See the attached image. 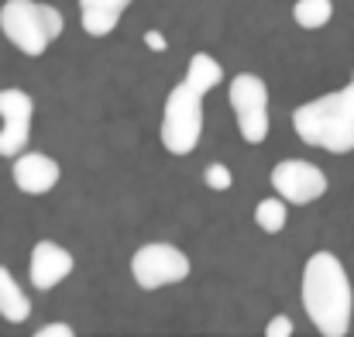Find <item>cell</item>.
Wrapping results in <instances>:
<instances>
[{
	"instance_id": "cell-7",
	"label": "cell",
	"mask_w": 354,
	"mask_h": 337,
	"mask_svg": "<svg viewBox=\"0 0 354 337\" xmlns=\"http://www.w3.org/2000/svg\"><path fill=\"white\" fill-rule=\"evenodd\" d=\"M268 179H272V190L286 203H296V207H310V203H317L327 193L324 169L313 165V162H306V158H282L272 169Z\"/></svg>"
},
{
	"instance_id": "cell-17",
	"label": "cell",
	"mask_w": 354,
	"mask_h": 337,
	"mask_svg": "<svg viewBox=\"0 0 354 337\" xmlns=\"http://www.w3.org/2000/svg\"><path fill=\"white\" fill-rule=\"evenodd\" d=\"M265 334H268V337H289V334H292V320L279 313V317H272V320H268Z\"/></svg>"
},
{
	"instance_id": "cell-3",
	"label": "cell",
	"mask_w": 354,
	"mask_h": 337,
	"mask_svg": "<svg viewBox=\"0 0 354 337\" xmlns=\"http://www.w3.org/2000/svg\"><path fill=\"white\" fill-rule=\"evenodd\" d=\"M66 17L52 3L38 0H3L0 3V35L24 55L38 59L48 52V45L62 35Z\"/></svg>"
},
{
	"instance_id": "cell-9",
	"label": "cell",
	"mask_w": 354,
	"mask_h": 337,
	"mask_svg": "<svg viewBox=\"0 0 354 337\" xmlns=\"http://www.w3.org/2000/svg\"><path fill=\"white\" fill-rule=\"evenodd\" d=\"M59 162L45 152H21L14 158V169H10V179L14 186L24 193V197H45L59 186Z\"/></svg>"
},
{
	"instance_id": "cell-2",
	"label": "cell",
	"mask_w": 354,
	"mask_h": 337,
	"mask_svg": "<svg viewBox=\"0 0 354 337\" xmlns=\"http://www.w3.org/2000/svg\"><path fill=\"white\" fill-rule=\"evenodd\" d=\"M292 131L299 141L330 155L354 152V76L344 90L313 97L292 111Z\"/></svg>"
},
{
	"instance_id": "cell-6",
	"label": "cell",
	"mask_w": 354,
	"mask_h": 337,
	"mask_svg": "<svg viewBox=\"0 0 354 337\" xmlns=\"http://www.w3.org/2000/svg\"><path fill=\"white\" fill-rule=\"evenodd\" d=\"M231 107L237 117V131L248 145H261L268 138V86L254 73H237L227 86Z\"/></svg>"
},
{
	"instance_id": "cell-16",
	"label": "cell",
	"mask_w": 354,
	"mask_h": 337,
	"mask_svg": "<svg viewBox=\"0 0 354 337\" xmlns=\"http://www.w3.org/2000/svg\"><path fill=\"white\" fill-rule=\"evenodd\" d=\"M203 183H207V190H214V193H227V190H231V183H234V176H231V169H227V165L210 162V165L203 169Z\"/></svg>"
},
{
	"instance_id": "cell-15",
	"label": "cell",
	"mask_w": 354,
	"mask_h": 337,
	"mask_svg": "<svg viewBox=\"0 0 354 337\" xmlns=\"http://www.w3.org/2000/svg\"><path fill=\"white\" fill-rule=\"evenodd\" d=\"M254 224L261 227L265 234H279V230H286L289 224V210H286V200L275 193V197H268V200H261L258 207H254Z\"/></svg>"
},
{
	"instance_id": "cell-8",
	"label": "cell",
	"mask_w": 354,
	"mask_h": 337,
	"mask_svg": "<svg viewBox=\"0 0 354 337\" xmlns=\"http://www.w3.org/2000/svg\"><path fill=\"white\" fill-rule=\"evenodd\" d=\"M31 117H35V100L31 93L7 86L0 90V158H17L28 141H31Z\"/></svg>"
},
{
	"instance_id": "cell-10",
	"label": "cell",
	"mask_w": 354,
	"mask_h": 337,
	"mask_svg": "<svg viewBox=\"0 0 354 337\" xmlns=\"http://www.w3.org/2000/svg\"><path fill=\"white\" fill-rule=\"evenodd\" d=\"M73 268H76V262H73V255H69L62 244H55V241H38V244L31 248L28 275H31V286H35L38 293H48V289H55L59 282H66V279L73 275Z\"/></svg>"
},
{
	"instance_id": "cell-4",
	"label": "cell",
	"mask_w": 354,
	"mask_h": 337,
	"mask_svg": "<svg viewBox=\"0 0 354 337\" xmlns=\"http://www.w3.org/2000/svg\"><path fill=\"white\" fill-rule=\"evenodd\" d=\"M203 134V93L193 90L186 80L176 83L165 97L162 111V148L169 155H193Z\"/></svg>"
},
{
	"instance_id": "cell-19",
	"label": "cell",
	"mask_w": 354,
	"mask_h": 337,
	"mask_svg": "<svg viewBox=\"0 0 354 337\" xmlns=\"http://www.w3.org/2000/svg\"><path fill=\"white\" fill-rule=\"evenodd\" d=\"M145 45H148L151 52H165V48H169V42L162 38V31H148V35H145Z\"/></svg>"
},
{
	"instance_id": "cell-20",
	"label": "cell",
	"mask_w": 354,
	"mask_h": 337,
	"mask_svg": "<svg viewBox=\"0 0 354 337\" xmlns=\"http://www.w3.org/2000/svg\"><path fill=\"white\" fill-rule=\"evenodd\" d=\"M351 76H354V73H351Z\"/></svg>"
},
{
	"instance_id": "cell-12",
	"label": "cell",
	"mask_w": 354,
	"mask_h": 337,
	"mask_svg": "<svg viewBox=\"0 0 354 337\" xmlns=\"http://www.w3.org/2000/svg\"><path fill=\"white\" fill-rule=\"evenodd\" d=\"M0 317L7 324H24L31 317V300L17 286V279L7 272V265H0Z\"/></svg>"
},
{
	"instance_id": "cell-1",
	"label": "cell",
	"mask_w": 354,
	"mask_h": 337,
	"mask_svg": "<svg viewBox=\"0 0 354 337\" xmlns=\"http://www.w3.org/2000/svg\"><path fill=\"white\" fill-rule=\"evenodd\" d=\"M303 310L324 337H344L351 331L354 289L344 262L334 251H313L303 265Z\"/></svg>"
},
{
	"instance_id": "cell-14",
	"label": "cell",
	"mask_w": 354,
	"mask_h": 337,
	"mask_svg": "<svg viewBox=\"0 0 354 337\" xmlns=\"http://www.w3.org/2000/svg\"><path fill=\"white\" fill-rule=\"evenodd\" d=\"M334 17V0H296L292 3V21L303 31H320Z\"/></svg>"
},
{
	"instance_id": "cell-11",
	"label": "cell",
	"mask_w": 354,
	"mask_h": 337,
	"mask_svg": "<svg viewBox=\"0 0 354 337\" xmlns=\"http://www.w3.org/2000/svg\"><path fill=\"white\" fill-rule=\"evenodd\" d=\"M131 0H80V24L93 38H107L120 24Z\"/></svg>"
},
{
	"instance_id": "cell-5",
	"label": "cell",
	"mask_w": 354,
	"mask_h": 337,
	"mask_svg": "<svg viewBox=\"0 0 354 337\" xmlns=\"http://www.w3.org/2000/svg\"><path fill=\"white\" fill-rule=\"evenodd\" d=\"M189 272H193L189 255H186L183 248L169 244V241L141 244V248L131 255V275H134L138 289H145V293H155V289L186 282Z\"/></svg>"
},
{
	"instance_id": "cell-13",
	"label": "cell",
	"mask_w": 354,
	"mask_h": 337,
	"mask_svg": "<svg viewBox=\"0 0 354 337\" xmlns=\"http://www.w3.org/2000/svg\"><path fill=\"white\" fill-rule=\"evenodd\" d=\"M193 90H200L203 97L224 80V66L214 59V55H207V52H196V55H189V66H186V76H183Z\"/></svg>"
},
{
	"instance_id": "cell-18",
	"label": "cell",
	"mask_w": 354,
	"mask_h": 337,
	"mask_svg": "<svg viewBox=\"0 0 354 337\" xmlns=\"http://www.w3.org/2000/svg\"><path fill=\"white\" fill-rule=\"evenodd\" d=\"M76 331L69 327V324H45V327H38L35 337H73Z\"/></svg>"
}]
</instances>
